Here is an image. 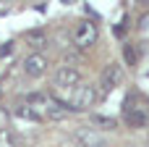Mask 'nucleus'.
I'll return each instance as SVG.
<instances>
[{"instance_id":"obj_5","label":"nucleus","mask_w":149,"mask_h":147,"mask_svg":"<svg viewBox=\"0 0 149 147\" xmlns=\"http://www.w3.org/2000/svg\"><path fill=\"white\" fill-rule=\"evenodd\" d=\"M55 84H58L60 89H73V87L81 84V71H79L76 66H71V63H63V66H58V71H55Z\"/></svg>"},{"instance_id":"obj_2","label":"nucleus","mask_w":149,"mask_h":147,"mask_svg":"<svg viewBox=\"0 0 149 147\" xmlns=\"http://www.w3.org/2000/svg\"><path fill=\"white\" fill-rule=\"evenodd\" d=\"M73 45L79 47V50H89L94 42H97V37H100V29H97V24L94 21H79L76 26H73Z\"/></svg>"},{"instance_id":"obj_4","label":"nucleus","mask_w":149,"mask_h":147,"mask_svg":"<svg viewBox=\"0 0 149 147\" xmlns=\"http://www.w3.org/2000/svg\"><path fill=\"white\" fill-rule=\"evenodd\" d=\"M120 84H123V66L115 63V60H110V63L102 68V74H100V89H102V92H113V89H118Z\"/></svg>"},{"instance_id":"obj_13","label":"nucleus","mask_w":149,"mask_h":147,"mask_svg":"<svg viewBox=\"0 0 149 147\" xmlns=\"http://www.w3.org/2000/svg\"><path fill=\"white\" fill-rule=\"evenodd\" d=\"M8 13H10V5H5V3L0 0V16H8Z\"/></svg>"},{"instance_id":"obj_11","label":"nucleus","mask_w":149,"mask_h":147,"mask_svg":"<svg viewBox=\"0 0 149 147\" xmlns=\"http://www.w3.org/2000/svg\"><path fill=\"white\" fill-rule=\"evenodd\" d=\"M123 60H126L128 66H136V63H139V47L128 42V45L123 47Z\"/></svg>"},{"instance_id":"obj_9","label":"nucleus","mask_w":149,"mask_h":147,"mask_svg":"<svg viewBox=\"0 0 149 147\" xmlns=\"http://www.w3.org/2000/svg\"><path fill=\"white\" fill-rule=\"evenodd\" d=\"M89 121H92V129H97V132H115L118 129V118H113V116H89Z\"/></svg>"},{"instance_id":"obj_6","label":"nucleus","mask_w":149,"mask_h":147,"mask_svg":"<svg viewBox=\"0 0 149 147\" xmlns=\"http://www.w3.org/2000/svg\"><path fill=\"white\" fill-rule=\"evenodd\" d=\"M123 121H126L128 129H147L149 126V113L144 110V108L128 103V105L123 108Z\"/></svg>"},{"instance_id":"obj_10","label":"nucleus","mask_w":149,"mask_h":147,"mask_svg":"<svg viewBox=\"0 0 149 147\" xmlns=\"http://www.w3.org/2000/svg\"><path fill=\"white\" fill-rule=\"evenodd\" d=\"M13 116H16V118H21V121H31V124L42 121V113H37V110H34V108H29L26 103H18V105L13 108Z\"/></svg>"},{"instance_id":"obj_1","label":"nucleus","mask_w":149,"mask_h":147,"mask_svg":"<svg viewBox=\"0 0 149 147\" xmlns=\"http://www.w3.org/2000/svg\"><path fill=\"white\" fill-rule=\"evenodd\" d=\"M97 100H100V89H97L94 84H79V87L71 89V97L63 103V108H65L68 113H81V110L94 108Z\"/></svg>"},{"instance_id":"obj_3","label":"nucleus","mask_w":149,"mask_h":147,"mask_svg":"<svg viewBox=\"0 0 149 147\" xmlns=\"http://www.w3.org/2000/svg\"><path fill=\"white\" fill-rule=\"evenodd\" d=\"M47 66H50V60H47L45 53H29L24 58V63H21V71L29 79H42L47 74Z\"/></svg>"},{"instance_id":"obj_7","label":"nucleus","mask_w":149,"mask_h":147,"mask_svg":"<svg viewBox=\"0 0 149 147\" xmlns=\"http://www.w3.org/2000/svg\"><path fill=\"white\" fill-rule=\"evenodd\" d=\"M73 139H76L79 147H102L105 145L102 134H100L97 129H92V126H79V129L73 132Z\"/></svg>"},{"instance_id":"obj_14","label":"nucleus","mask_w":149,"mask_h":147,"mask_svg":"<svg viewBox=\"0 0 149 147\" xmlns=\"http://www.w3.org/2000/svg\"><path fill=\"white\" fill-rule=\"evenodd\" d=\"M3 3H5V5H8V3H13V0H3Z\"/></svg>"},{"instance_id":"obj_12","label":"nucleus","mask_w":149,"mask_h":147,"mask_svg":"<svg viewBox=\"0 0 149 147\" xmlns=\"http://www.w3.org/2000/svg\"><path fill=\"white\" fill-rule=\"evenodd\" d=\"M0 147H16V137H13V132L5 129V126H0Z\"/></svg>"},{"instance_id":"obj_8","label":"nucleus","mask_w":149,"mask_h":147,"mask_svg":"<svg viewBox=\"0 0 149 147\" xmlns=\"http://www.w3.org/2000/svg\"><path fill=\"white\" fill-rule=\"evenodd\" d=\"M24 42H26L29 47H34V53H39V47L47 45V32H45V29H29V32L24 34Z\"/></svg>"},{"instance_id":"obj_15","label":"nucleus","mask_w":149,"mask_h":147,"mask_svg":"<svg viewBox=\"0 0 149 147\" xmlns=\"http://www.w3.org/2000/svg\"><path fill=\"white\" fill-rule=\"evenodd\" d=\"M102 147H105V145H102Z\"/></svg>"}]
</instances>
